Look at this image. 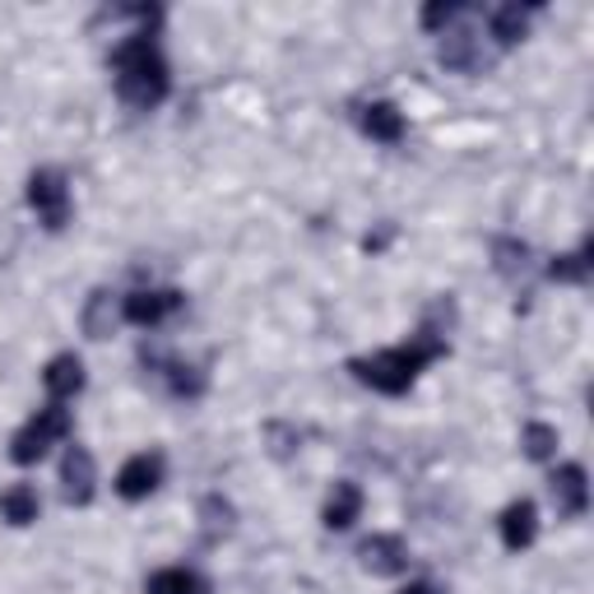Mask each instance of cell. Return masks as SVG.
I'll return each instance as SVG.
<instances>
[{
  "label": "cell",
  "mask_w": 594,
  "mask_h": 594,
  "mask_svg": "<svg viewBox=\"0 0 594 594\" xmlns=\"http://www.w3.org/2000/svg\"><path fill=\"white\" fill-rule=\"evenodd\" d=\"M61 483H65V501L89 506L94 501V455L84 446H71L61 460Z\"/></svg>",
  "instance_id": "8"
},
{
  "label": "cell",
  "mask_w": 594,
  "mask_h": 594,
  "mask_svg": "<svg viewBox=\"0 0 594 594\" xmlns=\"http://www.w3.org/2000/svg\"><path fill=\"white\" fill-rule=\"evenodd\" d=\"M539 534V511H534V501H511L501 511V543L511 548V553H520V548H530Z\"/></svg>",
  "instance_id": "9"
},
{
  "label": "cell",
  "mask_w": 594,
  "mask_h": 594,
  "mask_svg": "<svg viewBox=\"0 0 594 594\" xmlns=\"http://www.w3.org/2000/svg\"><path fill=\"white\" fill-rule=\"evenodd\" d=\"M400 594H442V590H436V585H428V581H413V585H404Z\"/></svg>",
  "instance_id": "21"
},
{
  "label": "cell",
  "mask_w": 594,
  "mask_h": 594,
  "mask_svg": "<svg viewBox=\"0 0 594 594\" xmlns=\"http://www.w3.org/2000/svg\"><path fill=\"white\" fill-rule=\"evenodd\" d=\"M363 516V488L358 483H335V493L325 501V525L330 530H348Z\"/></svg>",
  "instance_id": "13"
},
{
  "label": "cell",
  "mask_w": 594,
  "mask_h": 594,
  "mask_svg": "<svg viewBox=\"0 0 594 594\" xmlns=\"http://www.w3.org/2000/svg\"><path fill=\"white\" fill-rule=\"evenodd\" d=\"M363 130L381 144H400L404 140V112L395 102H371L363 112Z\"/></svg>",
  "instance_id": "12"
},
{
  "label": "cell",
  "mask_w": 594,
  "mask_h": 594,
  "mask_svg": "<svg viewBox=\"0 0 594 594\" xmlns=\"http://www.w3.org/2000/svg\"><path fill=\"white\" fill-rule=\"evenodd\" d=\"M442 65H451V71H478L483 56H478V33L460 29L442 42Z\"/></svg>",
  "instance_id": "15"
},
{
  "label": "cell",
  "mask_w": 594,
  "mask_h": 594,
  "mask_svg": "<svg viewBox=\"0 0 594 594\" xmlns=\"http://www.w3.org/2000/svg\"><path fill=\"white\" fill-rule=\"evenodd\" d=\"M65 436H71V413H65L61 404H47V409H37V418H29V423L14 432L10 460L14 465H37V460L56 442H65Z\"/></svg>",
  "instance_id": "3"
},
{
  "label": "cell",
  "mask_w": 594,
  "mask_h": 594,
  "mask_svg": "<svg viewBox=\"0 0 594 594\" xmlns=\"http://www.w3.org/2000/svg\"><path fill=\"white\" fill-rule=\"evenodd\" d=\"M186 298L177 293V289H159V293H149V289H140V293H130L126 298V306H121V316L130 321V325H163L172 312H177Z\"/></svg>",
  "instance_id": "5"
},
{
  "label": "cell",
  "mask_w": 594,
  "mask_h": 594,
  "mask_svg": "<svg viewBox=\"0 0 594 594\" xmlns=\"http://www.w3.org/2000/svg\"><path fill=\"white\" fill-rule=\"evenodd\" d=\"M525 33H530V10H520V6L493 10V37L501 42V47H516Z\"/></svg>",
  "instance_id": "17"
},
{
  "label": "cell",
  "mask_w": 594,
  "mask_h": 594,
  "mask_svg": "<svg viewBox=\"0 0 594 594\" xmlns=\"http://www.w3.org/2000/svg\"><path fill=\"white\" fill-rule=\"evenodd\" d=\"M42 386L52 390V400H71V395L84 390V363L75 354H61L47 363V371H42Z\"/></svg>",
  "instance_id": "11"
},
{
  "label": "cell",
  "mask_w": 594,
  "mask_h": 594,
  "mask_svg": "<svg viewBox=\"0 0 594 594\" xmlns=\"http://www.w3.org/2000/svg\"><path fill=\"white\" fill-rule=\"evenodd\" d=\"M37 493L29 488V483H14L10 493H0V516H6L10 525H33L37 520Z\"/></svg>",
  "instance_id": "16"
},
{
  "label": "cell",
  "mask_w": 594,
  "mask_h": 594,
  "mask_svg": "<svg viewBox=\"0 0 594 594\" xmlns=\"http://www.w3.org/2000/svg\"><path fill=\"white\" fill-rule=\"evenodd\" d=\"M553 501L562 516H585L590 506V483H585V469L581 465H562L553 474Z\"/></svg>",
  "instance_id": "10"
},
{
  "label": "cell",
  "mask_w": 594,
  "mask_h": 594,
  "mask_svg": "<svg viewBox=\"0 0 594 594\" xmlns=\"http://www.w3.org/2000/svg\"><path fill=\"white\" fill-rule=\"evenodd\" d=\"M159 483H163V460L159 455H130L121 465V474H117V493L126 501H140V497H149L153 488H159Z\"/></svg>",
  "instance_id": "7"
},
{
  "label": "cell",
  "mask_w": 594,
  "mask_h": 594,
  "mask_svg": "<svg viewBox=\"0 0 594 594\" xmlns=\"http://www.w3.org/2000/svg\"><path fill=\"white\" fill-rule=\"evenodd\" d=\"M520 446H525V455H530V460H548L558 451V432L548 423H530V428H525V436H520Z\"/></svg>",
  "instance_id": "18"
},
{
  "label": "cell",
  "mask_w": 594,
  "mask_h": 594,
  "mask_svg": "<svg viewBox=\"0 0 594 594\" xmlns=\"http://www.w3.org/2000/svg\"><path fill=\"white\" fill-rule=\"evenodd\" d=\"M363 566L371 571V576H400V571L409 566V548L400 534H371L363 548H358Z\"/></svg>",
  "instance_id": "6"
},
{
  "label": "cell",
  "mask_w": 594,
  "mask_h": 594,
  "mask_svg": "<svg viewBox=\"0 0 594 594\" xmlns=\"http://www.w3.org/2000/svg\"><path fill=\"white\" fill-rule=\"evenodd\" d=\"M29 205L37 209V218L52 233H61L65 224H71V186H65L61 172H52V168L33 172L29 177Z\"/></svg>",
  "instance_id": "4"
},
{
  "label": "cell",
  "mask_w": 594,
  "mask_h": 594,
  "mask_svg": "<svg viewBox=\"0 0 594 594\" xmlns=\"http://www.w3.org/2000/svg\"><path fill=\"white\" fill-rule=\"evenodd\" d=\"M590 241H585V251L581 256H558L553 266H548V274L553 279H562V283H585V274H590Z\"/></svg>",
  "instance_id": "19"
},
{
  "label": "cell",
  "mask_w": 594,
  "mask_h": 594,
  "mask_svg": "<svg viewBox=\"0 0 594 594\" xmlns=\"http://www.w3.org/2000/svg\"><path fill=\"white\" fill-rule=\"evenodd\" d=\"M112 65H117V94L126 107L149 112V107H159L168 98V84H172L168 61L159 56V47L149 37H126L112 52Z\"/></svg>",
  "instance_id": "1"
},
{
  "label": "cell",
  "mask_w": 594,
  "mask_h": 594,
  "mask_svg": "<svg viewBox=\"0 0 594 594\" xmlns=\"http://www.w3.org/2000/svg\"><path fill=\"white\" fill-rule=\"evenodd\" d=\"M455 10H460V6H451V0H442V6H428V10H423V24H428V29H442L446 19H455Z\"/></svg>",
  "instance_id": "20"
},
{
  "label": "cell",
  "mask_w": 594,
  "mask_h": 594,
  "mask_svg": "<svg viewBox=\"0 0 594 594\" xmlns=\"http://www.w3.org/2000/svg\"><path fill=\"white\" fill-rule=\"evenodd\" d=\"M144 594H209L205 576H195L186 566H168V571H153Z\"/></svg>",
  "instance_id": "14"
},
{
  "label": "cell",
  "mask_w": 594,
  "mask_h": 594,
  "mask_svg": "<svg viewBox=\"0 0 594 594\" xmlns=\"http://www.w3.org/2000/svg\"><path fill=\"white\" fill-rule=\"evenodd\" d=\"M442 354H446L442 339H413V344H400V348H381V354H371V358H354L348 367H354V377L371 390L404 395L418 381V371Z\"/></svg>",
  "instance_id": "2"
}]
</instances>
